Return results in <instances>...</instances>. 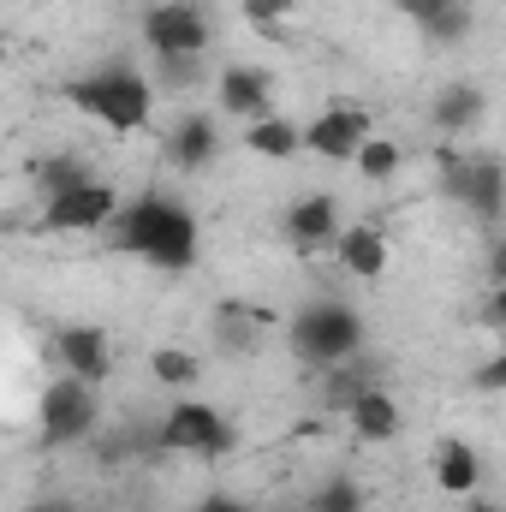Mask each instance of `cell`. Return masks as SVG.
Returning <instances> with one entry per match:
<instances>
[{
  "label": "cell",
  "mask_w": 506,
  "mask_h": 512,
  "mask_svg": "<svg viewBox=\"0 0 506 512\" xmlns=\"http://www.w3.org/2000/svg\"><path fill=\"white\" fill-rule=\"evenodd\" d=\"M120 251L143 256L149 268H191L197 262V221L173 197L143 191L131 209H120Z\"/></svg>",
  "instance_id": "obj_1"
},
{
  "label": "cell",
  "mask_w": 506,
  "mask_h": 512,
  "mask_svg": "<svg viewBox=\"0 0 506 512\" xmlns=\"http://www.w3.org/2000/svg\"><path fill=\"white\" fill-rule=\"evenodd\" d=\"M66 102H72L78 114H90L96 126H108V131H143L149 120H155V84L137 78V72H120V66L66 84Z\"/></svg>",
  "instance_id": "obj_2"
},
{
  "label": "cell",
  "mask_w": 506,
  "mask_h": 512,
  "mask_svg": "<svg viewBox=\"0 0 506 512\" xmlns=\"http://www.w3.org/2000/svg\"><path fill=\"white\" fill-rule=\"evenodd\" d=\"M358 346H364V322L340 298H316L292 316V352L316 370H334V364L358 358Z\"/></svg>",
  "instance_id": "obj_3"
},
{
  "label": "cell",
  "mask_w": 506,
  "mask_h": 512,
  "mask_svg": "<svg viewBox=\"0 0 506 512\" xmlns=\"http://www.w3.org/2000/svg\"><path fill=\"white\" fill-rule=\"evenodd\" d=\"M161 447L173 453H191V459H227L239 441H233V423L203 405V399H179L167 417H161Z\"/></svg>",
  "instance_id": "obj_4"
},
{
  "label": "cell",
  "mask_w": 506,
  "mask_h": 512,
  "mask_svg": "<svg viewBox=\"0 0 506 512\" xmlns=\"http://www.w3.org/2000/svg\"><path fill=\"white\" fill-rule=\"evenodd\" d=\"M435 161H441L447 197H459V203L477 209L483 221H495L506 209V167L501 161H489V155H453V149H441Z\"/></svg>",
  "instance_id": "obj_5"
},
{
  "label": "cell",
  "mask_w": 506,
  "mask_h": 512,
  "mask_svg": "<svg viewBox=\"0 0 506 512\" xmlns=\"http://www.w3.org/2000/svg\"><path fill=\"white\" fill-rule=\"evenodd\" d=\"M96 417H102V405H96V387L78 382V376H66V382H48L42 405H36V429H42V441H48V447L84 441V435L96 429Z\"/></svg>",
  "instance_id": "obj_6"
},
{
  "label": "cell",
  "mask_w": 506,
  "mask_h": 512,
  "mask_svg": "<svg viewBox=\"0 0 506 512\" xmlns=\"http://www.w3.org/2000/svg\"><path fill=\"white\" fill-rule=\"evenodd\" d=\"M143 42L155 48V60H197L209 48V18L191 0H167L143 18Z\"/></svg>",
  "instance_id": "obj_7"
},
{
  "label": "cell",
  "mask_w": 506,
  "mask_h": 512,
  "mask_svg": "<svg viewBox=\"0 0 506 512\" xmlns=\"http://www.w3.org/2000/svg\"><path fill=\"white\" fill-rule=\"evenodd\" d=\"M114 215H120L114 185L90 179V185H78V191H66V197H48L42 227H48V233H96V227H108Z\"/></svg>",
  "instance_id": "obj_8"
},
{
  "label": "cell",
  "mask_w": 506,
  "mask_h": 512,
  "mask_svg": "<svg viewBox=\"0 0 506 512\" xmlns=\"http://www.w3.org/2000/svg\"><path fill=\"white\" fill-rule=\"evenodd\" d=\"M364 131H370V114H364L358 102H334V108L316 114V126L304 131V149H310L316 161H358Z\"/></svg>",
  "instance_id": "obj_9"
},
{
  "label": "cell",
  "mask_w": 506,
  "mask_h": 512,
  "mask_svg": "<svg viewBox=\"0 0 506 512\" xmlns=\"http://www.w3.org/2000/svg\"><path fill=\"white\" fill-rule=\"evenodd\" d=\"M54 352L66 358V370H72L78 382H90V387H102L108 370H114V346H108L102 328H60V334H54Z\"/></svg>",
  "instance_id": "obj_10"
},
{
  "label": "cell",
  "mask_w": 506,
  "mask_h": 512,
  "mask_svg": "<svg viewBox=\"0 0 506 512\" xmlns=\"http://www.w3.org/2000/svg\"><path fill=\"white\" fill-rule=\"evenodd\" d=\"M340 203L334 197H304V203H292L286 209V239L298 245V251H322V245H340Z\"/></svg>",
  "instance_id": "obj_11"
},
{
  "label": "cell",
  "mask_w": 506,
  "mask_h": 512,
  "mask_svg": "<svg viewBox=\"0 0 506 512\" xmlns=\"http://www.w3.org/2000/svg\"><path fill=\"white\" fill-rule=\"evenodd\" d=\"M221 114H239L245 126L256 120H274V102H268V78L251 66H227L221 72Z\"/></svg>",
  "instance_id": "obj_12"
},
{
  "label": "cell",
  "mask_w": 506,
  "mask_h": 512,
  "mask_svg": "<svg viewBox=\"0 0 506 512\" xmlns=\"http://www.w3.org/2000/svg\"><path fill=\"white\" fill-rule=\"evenodd\" d=\"M334 256H340L346 274H358V280H381V274H387V239H381L376 227H346L340 245H334Z\"/></svg>",
  "instance_id": "obj_13"
},
{
  "label": "cell",
  "mask_w": 506,
  "mask_h": 512,
  "mask_svg": "<svg viewBox=\"0 0 506 512\" xmlns=\"http://www.w3.org/2000/svg\"><path fill=\"white\" fill-rule=\"evenodd\" d=\"M352 429H358V441H393V435H399V405H393L387 387H364V393H358Z\"/></svg>",
  "instance_id": "obj_14"
},
{
  "label": "cell",
  "mask_w": 506,
  "mask_h": 512,
  "mask_svg": "<svg viewBox=\"0 0 506 512\" xmlns=\"http://www.w3.org/2000/svg\"><path fill=\"white\" fill-rule=\"evenodd\" d=\"M167 161H179V167H209V161H215V126H209V114H185V120L173 126Z\"/></svg>",
  "instance_id": "obj_15"
},
{
  "label": "cell",
  "mask_w": 506,
  "mask_h": 512,
  "mask_svg": "<svg viewBox=\"0 0 506 512\" xmlns=\"http://www.w3.org/2000/svg\"><path fill=\"white\" fill-rule=\"evenodd\" d=\"M477 447H465V441H441V453H435V483H441V495H477Z\"/></svg>",
  "instance_id": "obj_16"
},
{
  "label": "cell",
  "mask_w": 506,
  "mask_h": 512,
  "mask_svg": "<svg viewBox=\"0 0 506 512\" xmlns=\"http://www.w3.org/2000/svg\"><path fill=\"white\" fill-rule=\"evenodd\" d=\"M245 149H251V155H262V161H292V155L304 149V131L292 126L286 114H274V120H256V126H245Z\"/></svg>",
  "instance_id": "obj_17"
},
{
  "label": "cell",
  "mask_w": 506,
  "mask_h": 512,
  "mask_svg": "<svg viewBox=\"0 0 506 512\" xmlns=\"http://www.w3.org/2000/svg\"><path fill=\"white\" fill-rule=\"evenodd\" d=\"M483 108H489V96H483L477 84H447V90L435 96V126L441 131H471L483 120Z\"/></svg>",
  "instance_id": "obj_18"
},
{
  "label": "cell",
  "mask_w": 506,
  "mask_h": 512,
  "mask_svg": "<svg viewBox=\"0 0 506 512\" xmlns=\"http://www.w3.org/2000/svg\"><path fill=\"white\" fill-rule=\"evenodd\" d=\"M364 387H376V382H370V370H364L358 358H346V364H334V370H328V382H322V405H334V411H352Z\"/></svg>",
  "instance_id": "obj_19"
},
{
  "label": "cell",
  "mask_w": 506,
  "mask_h": 512,
  "mask_svg": "<svg viewBox=\"0 0 506 512\" xmlns=\"http://www.w3.org/2000/svg\"><path fill=\"white\" fill-rule=\"evenodd\" d=\"M149 370H155V382L161 387H197V376H203L197 352H185V346H161V352H149Z\"/></svg>",
  "instance_id": "obj_20"
},
{
  "label": "cell",
  "mask_w": 506,
  "mask_h": 512,
  "mask_svg": "<svg viewBox=\"0 0 506 512\" xmlns=\"http://www.w3.org/2000/svg\"><path fill=\"white\" fill-rule=\"evenodd\" d=\"M399 143L393 137H364V149H358V173L370 179V185H381V179H393L399 173Z\"/></svg>",
  "instance_id": "obj_21"
},
{
  "label": "cell",
  "mask_w": 506,
  "mask_h": 512,
  "mask_svg": "<svg viewBox=\"0 0 506 512\" xmlns=\"http://www.w3.org/2000/svg\"><path fill=\"white\" fill-rule=\"evenodd\" d=\"M78 185H90V173H84L78 155H48V161H42V191H48V197H66V191H78Z\"/></svg>",
  "instance_id": "obj_22"
},
{
  "label": "cell",
  "mask_w": 506,
  "mask_h": 512,
  "mask_svg": "<svg viewBox=\"0 0 506 512\" xmlns=\"http://www.w3.org/2000/svg\"><path fill=\"white\" fill-rule=\"evenodd\" d=\"M310 512H364V489L346 483V477H334V483H322L310 495Z\"/></svg>",
  "instance_id": "obj_23"
},
{
  "label": "cell",
  "mask_w": 506,
  "mask_h": 512,
  "mask_svg": "<svg viewBox=\"0 0 506 512\" xmlns=\"http://www.w3.org/2000/svg\"><path fill=\"white\" fill-rule=\"evenodd\" d=\"M292 6H298V0H239V12L251 18L256 30H274L280 18H292Z\"/></svg>",
  "instance_id": "obj_24"
},
{
  "label": "cell",
  "mask_w": 506,
  "mask_h": 512,
  "mask_svg": "<svg viewBox=\"0 0 506 512\" xmlns=\"http://www.w3.org/2000/svg\"><path fill=\"white\" fill-rule=\"evenodd\" d=\"M393 6H399V12H405V18H417V24H423V30H429V24H435V18H441V12H453V6H459V0H393Z\"/></svg>",
  "instance_id": "obj_25"
},
{
  "label": "cell",
  "mask_w": 506,
  "mask_h": 512,
  "mask_svg": "<svg viewBox=\"0 0 506 512\" xmlns=\"http://www.w3.org/2000/svg\"><path fill=\"white\" fill-rule=\"evenodd\" d=\"M465 24H471V12H465V6H453V12H441V18L429 24V36H435V42H459V36H465Z\"/></svg>",
  "instance_id": "obj_26"
},
{
  "label": "cell",
  "mask_w": 506,
  "mask_h": 512,
  "mask_svg": "<svg viewBox=\"0 0 506 512\" xmlns=\"http://www.w3.org/2000/svg\"><path fill=\"white\" fill-rule=\"evenodd\" d=\"M477 387H483V393H506V352H495V358L477 370Z\"/></svg>",
  "instance_id": "obj_27"
},
{
  "label": "cell",
  "mask_w": 506,
  "mask_h": 512,
  "mask_svg": "<svg viewBox=\"0 0 506 512\" xmlns=\"http://www.w3.org/2000/svg\"><path fill=\"white\" fill-rule=\"evenodd\" d=\"M161 66H167L161 78H167L173 90H185V84H197V60H161Z\"/></svg>",
  "instance_id": "obj_28"
},
{
  "label": "cell",
  "mask_w": 506,
  "mask_h": 512,
  "mask_svg": "<svg viewBox=\"0 0 506 512\" xmlns=\"http://www.w3.org/2000/svg\"><path fill=\"white\" fill-rule=\"evenodd\" d=\"M191 512H245L239 501H227V495H209V501H197Z\"/></svg>",
  "instance_id": "obj_29"
},
{
  "label": "cell",
  "mask_w": 506,
  "mask_h": 512,
  "mask_svg": "<svg viewBox=\"0 0 506 512\" xmlns=\"http://www.w3.org/2000/svg\"><path fill=\"white\" fill-rule=\"evenodd\" d=\"M489 322H495V328H506V286L489 298Z\"/></svg>",
  "instance_id": "obj_30"
},
{
  "label": "cell",
  "mask_w": 506,
  "mask_h": 512,
  "mask_svg": "<svg viewBox=\"0 0 506 512\" xmlns=\"http://www.w3.org/2000/svg\"><path fill=\"white\" fill-rule=\"evenodd\" d=\"M489 268H495V280H501V286H506V245H501V251H495V262H489Z\"/></svg>",
  "instance_id": "obj_31"
},
{
  "label": "cell",
  "mask_w": 506,
  "mask_h": 512,
  "mask_svg": "<svg viewBox=\"0 0 506 512\" xmlns=\"http://www.w3.org/2000/svg\"><path fill=\"white\" fill-rule=\"evenodd\" d=\"M30 512H78V507H66V501H42V507H30Z\"/></svg>",
  "instance_id": "obj_32"
},
{
  "label": "cell",
  "mask_w": 506,
  "mask_h": 512,
  "mask_svg": "<svg viewBox=\"0 0 506 512\" xmlns=\"http://www.w3.org/2000/svg\"><path fill=\"white\" fill-rule=\"evenodd\" d=\"M465 512H501V507H489V501H471V507H465Z\"/></svg>",
  "instance_id": "obj_33"
}]
</instances>
